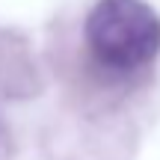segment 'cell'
<instances>
[{
    "label": "cell",
    "mask_w": 160,
    "mask_h": 160,
    "mask_svg": "<svg viewBox=\"0 0 160 160\" xmlns=\"http://www.w3.org/2000/svg\"><path fill=\"white\" fill-rule=\"evenodd\" d=\"M86 45L104 68L137 71L160 51V18L142 0H98L86 18Z\"/></svg>",
    "instance_id": "6da1fadb"
}]
</instances>
